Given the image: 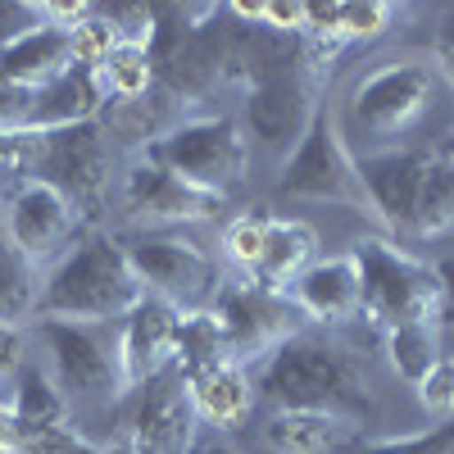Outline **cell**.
Listing matches in <instances>:
<instances>
[{
  "label": "cell",
  "instance_id": "1",
  "mask_svg": "<svg viewBox=\"0 0 454 454\" xmlns=\"http://www.w3.org/2000/svg\"><path fill=\"white\" fill-rule=\"evenodd\" d=\"M259 391L278 409H309L340 423H364L377 413L372 382L359 364V355L340 340L300 332L263 359Z\"/></svg>",
  "mask_w": 454,
  "mask_h": 454
},
{
  "label": "cell",
  "instance_id": "2",
  "mask_svg": "<svg viewBox=\"0 0 454 454\" xmlns=\"http://www.w3.org/2000/svg\"><path fill=\"white\" fill-rule=\"evenodd\" d=\"M145 286L137 282L128 250L114 237H87L73 246L36 286V318L68 323H123L141 305Z\"/></svg>",
  "mask_w": 454,
  "mask_h": 454
},
{
  "label": "cell",
  "instance_id": "3",
  "mask_svg": "<svg viewBox=\"0 0 454 454\" xmlns=\"http://www.w3.org/2000/svg\"><path fill=\"white\" fill-rule=\"evenodd\" d=\"M19 173L55 186L78 214H96L109 186V137L96 119L19 137Z\"/></svg>",
  "mask_w": 454,
  "mask_h": 454
},
{
  "label": "cell",
  "instance_id": "4",
  "mask_svg": "<svg viewBox=\"0 0 454 454\" xmlns=\"http://www.w3.org/2000/svg\"><path fill=\"white\" fill-rule=\"evenodd\" d=\"M355 263H359V286L364 305L377 327H400V323H441V278L436 263H423L404 250H395L382 237L355 241Z\"/></svg>",
  "mask_w": 454,
  "mask_h": 454
},
{
  "label": "cell",
  "instance_id": "5",
  "mask_svg": "<svg viewBox=\"0 0 454 454\" xmlns=\"http://www.w3.org/2000/svg\"><path fill=\"white\" fill-rule=\"evenodd\" d=\"M36 340L46 350V372L73 404H105L123 395L119 372V327L114 323H68L36 318Z\"/></svg>",
  "mask_w": 454,
  "mask_h": 454
},
{
  "label": "cell",
  "instance_id": "6",
  "mask_svg": "<svg viewBox=\"0 0 454 454\" xmlns=\"http://www.w3.org/2000/svg\"><path fill=\"white\" fill-rule=\"evenodd\" d=\"M318 114V73L309 55L291 46L273 51L269 64H259L250 73L246 87V128L259 145L269 150H295V141L305 137V128Z\"/></svg>",
  "mask_w": 454,
  "mask_h": 454
},
{
  "label": "cell",
  "instance_id": "7",
  "mask_svg": "<svg viewBox=\"0 0 454 454\" xmlns=\"http://www.w3.org/2000/svg\"><path fill=\"white\" fill-rule=\"evenodd\" d=\"M278 192L295 196V200H323V205H340V209H355L372 218V205L364 196V182L359 168L350 160L346 141H340V128L332 119V109L318 105L314 123L305 128V137L295 141V150L282 164L278 177Z\"/></svg>",
  "mask_w": 454,
  "mask_h": 454
},
{
  "label": "cell",
  "instance_id": "8",
  "mask_svg": "<svg viewBox=\"0 0 454 454\" xmlns=\"http://www.w3.org/2000/svg\"><path fill=\"white\" fill-rule=\"evenodd\" d=\"M145 160L177 173L182 182L200 186L209 196H223L246 173V137L232 119L209 114V119H186L168 132H160L145 145Z\"/></svg>",
  "mask_w": 454,
  "mask_h": 454
},
{
  "label": "cell",
  "instance_id": "9",
  "mask_svg": "<svg viewBox=\"0 0 454 454\" xmlns=\"http://www.w3.org/2000/svg\"><path fill=\"white\" fill-rule=\"evenodd\" d=\"M209 314L223 332V350L232 364L269 359L282 340L309 332V318L300 314V305L286 291H263L254 282L223 286Z\"/></svg>",
  "mask_w": 454,
  "mask_h": 454
},
{
  "label": "cell",
  "instance_id": "10",
  "mask_svg": "<svg viewBox=\"0 0 454 454\" xmlns=\"http://www.w3.org/2000/svg\"><path fill=\"white\" fill-rule=\"evenodd\" d=\"M441 73L423 59H391L364 73L350 91V119L368 137H400L436 105Z\"/></svg>",
  "mask_w": 454,
  "mask_h": 454
},
{
  "label": "cell",
  "instance_id": "11",
  "mask_svg": "<svg viewBox=\"0 0 454 454\" xmlns=\"http://www.w3.org/2000/svg\"><path fill=\"white\" fill-rule=\"evenodd\" d=\"M128 250V263L145 295L168 300L173 309H196L218 291V263L209 250L192 241H173V237H141Z\"/></svg>",
  "mask_w": 454,
  "mask_h": 454
},
{
  "label": "cell",
  "instance_id": "12",
  "mask_svg": "<svg viewBox=\"0 0 454 454\" xmlns=\"http://www.w3.org/2000/svg\"><path fill=\"white\" fill-rule=\"evenodd\" d=\"M123 423L132 454H192L196 445V409L173 368L132 391Z\"/></svg>",
  "mask_w": 454,
  "mask_h": 454
},
{
  "label": "cell",
  "instance_id": "13",
  "mask_svg": "<svg viewBox=\"0 0 454 454\" xmlns=\"http://www.w3.org/2000/svg\"><path fill=\"white\" fill-rule=\"evenodd\" d=\"M0 218H5L14 246L36 263V269H42L46 259H55V254L64 259L73 237L82 232V214L73 209L55 186L36 182V177H23L14 186V196H10V205H5Z\"/></svg>",
  "mask_w": 454,
  "mask_h": 454
},
{
  "label": "cell",
  "instance_id": "14",
  "mask_svg": "<svg viewBox=\"0 0 454 454\" xmlns=\"http://www.w3.org/2000/svg\"><path fill=\"white\" fill-rule=\"evenodd\" d=\"M427 160H432V150H409V145L372 150V155L355 160L364 196L372 205V218L387 223L391 232H400V237H409V227H413V209H419Z\"/></svg>",
  "mask_w": 454,
  "mask_h": 454
},
{
  "label": "cell",
  "instance_id": "15",
  "mask_svg": "<svg viewBox=\"0 0 454 454\" xmlns=\"http://www.w3.org/2000/svg\"><path fill=\"white\" fill-rule=\"evenodd\" d=\"M177 327L182 309H173L160 295H141V305L119 323V372H123V391L145 387L150 377H160L173 368L177 350Z\"/></svg>",
  "mask_w": 454,
  "mask_h": 454
},
{
  "label": "cell",
  "instance_id": "16",
  "mask_svg": "<svg viewBox=\"0 0 454 454\" xmlns=\"http://www.w3.org/2000/svg\"><path fill=\"white\" fill-rule=\"evenodd\" d=\"M123 205L137 223H205V218H214L223 196H209L141 155L123 177Z\"/></svg>",
  "mask_w": 454,
  "mask_h": 454
},
{
  "label": "cell",
  "instance_id": "17",
  "mask_svg": "<svg viewBox=\"0 0 454 454\" xmlns=\"http://www.w3.org/2000/svg\"><path fill=\"white\" fill-rule=\"evenodd\" d=\"M286 295L300 305L309 323H340L355 318L364 305V286H359V263L355 254H336V259H314L305 273H300Z\"/></svg>",
  "mask_w": 454,
  "mask_h": 454
},
{
  "label": "cell",
  "instance_id": "18",
  "mask_svg": "<svg viewBox=\"0 0 454 454\" xmlns=\"http://www.w3.org/2000/svg\"><path fill=\"white\" fill-rule=\"evenodd\" d=\"M73 68V51H68V32L55 23L32 27L23 42H14L10 51H0V82L19 87V91H46L51 82H59Z\"/></svg>",
  "mask_w": 454,
  "mask_h": 454
},
{
  "label": "cell",
  "instance_id": "19",
  "mask_svg": "<svg viewBox=\"0 0 454 454\" xmlns=\"http://www.w3.org/2000/svg\"><path fill=\"white\" fill-rule=\"evenodd\" d=\"M182 387H186V400H192L196 419H205L214 427H237L254 404L246 364H232V359H218L192 377H182Z\"/></svg>",
  "mask_w": 454,
  "mask_h": 454
},
{
  "label": "cell",
  "instance_id": "20",
  "mask_svg": "<svg viewBox=\"0 0 454 454\" xmlns=\"http://www.w3.org/2000/svg\"><path fill=\"white\" fill-rule=\"evenodd\" d=\"M314 250H318V237H314L309 223H300V218H273L269 232H263L259 263H254V273H250L254 286L286 291L314 263Z\"/></svg>",
  "mask_w": 454,
  "mask_h": 454
},
{
  "label": "cell",
  "instance_id": "21",
  "mask_svg": "<svg viewBox=\"0 0 454 454\" xmlns=\"http://www.w3.org/2000/svg\"><path fill=\"white\" fill-rule=\"evenodd\" d=\"M100 87H96V73L87 68H68L59 82H51L46 91H36V109H32V123L23 137L32 132H55V128H73V123H91L96 109H100Z\"/></svg>",
  "mask_w": 454,
  "mask_h": 454
},
{
  "label": "cell",
  "instance_id": "22",
  "mask_svg": "<svg viewBox=\"0 0 454 454\" xmlns=\"http://www.w3.org/2000/svg\"><path fill=\"white\" fill-rule=\"evenodd\" d=\"M263 441L273 454H336L346 445V423L309 409H278L263 423Z\"/></svg>",
  "mask_w": 454,
  "mask_h": 454
},
{
  "label": "cell",
  "instance_id": "23",
  "mask_svg": "<svg viewBox=\"0 0 454 454\" xmlns=\"http://www.w3.org/2000/svg\"><path fill=\"white\" fill-rule=\"evenodd\" d=\"M64 413H68V400H64L59 387L51 382V372L36 368V364H27L23 377H19V391H14V400H10V423H14L19 441L32 436V432H36V436L55 432V427L64 423Z\"/></svg>",
  "mask_w": 454,
  "mask_h": 454
},
{
  "label": "cell",
  "instance_id": "24",
  "mask_svg": "<svg viewBox=\"0 0 454 454\" xmlns=\"http://www.w3.org/2000/svg\"><path fill=\"white\" fill-rule=\"evenodd\" d=\"M36 314V263L14 246L0 218V323H23Z\"/></svg>",
  "mask_w": 454,
  "mask_h": 454
},
{
  "label": "cell",
  "instance_id": "25",
  "mask_svg": "<svg viewBox=\"0 0 454 454\" xmlns=\"http://www.w3.org/2000/svg\"><path fill=\"white\" fill-rule=\"evenodd\" d=\"M445 232H454V164H450V160H441L436 150H432L409 237L432 241V237H445Z\"/></svg>",
  "mask_w": 454,
  "mask_h": 454
},
{
  "label": "cell",
  "instance_id": "26",
  "mask_svg": "<svg viewBox=\"0 0 454 454\" xmlns=\"http://www.w3.org/2000/svg\"><path fill=\"white\" fill-rule=\"evenodd\" d=\"M155 82V55L145 42H119L109 51V59L96 68V87L100 96H119V100H137Z\"/></svg>",
  "mask_w": 454,
  "mask_h": 454
},
{
  "label": "cell",
  "instance_id": "27",
  "mask_svg": "<svg viewBox=\"0 0 454 454\" xmlns=\"http://www.w3.org/2000/svg\"><path fill=\"white\" fill-rule=\"evenodd\" d=\"M387 355L404 382L419 387L441 359V323H400L387 327Z\"/></svg>",
  "mask_w": 454,
  "mask_h": 454
},
{
  "label": "cell",
  "instance_id": "28",
  "mask_svg": "<svg viewBox=\"0 0 454 454\" xmlns=\"http://www.w3.org/2000/svg\"><path fill=\"white\" fill-rule=\"evenodd\" d=\"M227 359L223 350V332L214 323L209 309H192V314H182V327H177V350H173V372L177 377H192L209 364Z\"/></svg>",
  "mask_w": 454,
  "mask_h": 454
},
{
  "label": "cell",
  "instance_id": "29",
  "mask_svg": "<svg viewBox=\"0 0 454 454\" xmlns=\"http://www.w3.org/2000/svg\"><path fill=\"white\" fill-rule=\"evenodd\" d=\"M123 36H119V27H114L100 10H91L78 27L68 32V51H73V68H87V73H96L105 59H109V51L119 46Z\"/></svg>",
  "mask_w": 454,
  "mask_h": 454
},
{
  "label": "cell",
  "instance_id": "30",
  "mask_svg": "<svg viewBox=\"0 0 454 454\" xmlns=\"http://www.w3.org/2000/svg\"><path fill=\"white\" fill-rule=\"evenodd\" d=\"M336 454H454V423H441L419 436H387V441H346Z\"/></svg>",
  "mask_w": 454,
  "mask_h": 454
},
{
  "label": "cell",
  "instance_id": "31",
  "mask_svg": "<svg viewBox=\"0 0 454 454\" xmlns=\"http://www.w3.org/2000/svg\"><path fill=\"white\" fill-rule=\"evenodd\" d=\"M269 223L273 214H241L227 223V232H223V250L227 259L237 263V269L254 273V263H259V250H263V232H269Z\"/></svg>",
  "mask_w": 454,
  "mask_h": 454
},
{
  "label": "cell",
  "instance_id": "32",
  "mask_svg": "<svg viewBox=\"0 0 454 454\" xmlns=\"http://www.w3.org/2000/svg\"><path fill=\"white\" fill-rule=\"evenodd\" d=\"M391 5L387 0H364V5H336V27L340 42H377L391 27Z\"/></svg>",
  "mask_w": 454,
  "mask_h": 454
},
{
  "label": "cell",
  "instance_id": "33",
  "mask_svg": "<svg viewBox=\"0 0 454 454\" xmlns=\"http://www.w3.org/2000/svg\"><path fill=\"white\" fill-rule=\"evenodd\" d=\"M27 336H23V323H0V409L10 413V400L19 391V377L27 368Z\"/></svg>",
  "mask_w": 454,
  "mask_h": 454
},
{
  "label": "cell",
  "instance_id": "34",
  "mask_svg": "<svg viewBox=\"0 0 454 454\" xmlns=\"http://www.w3.org/2000/svg\"><path fill=\"white\" fill-rule=\"evenodd\" d=\"M413 391H419V400H423V409L432 413V419L454 423V355H441L436 368Z\"/></svg>",
  "mask_w": 454,
  "mask_h": 454
},
{
  "label": "cell",
  "instance_id": "35",
  "mask_svg": "<svg viewBox=\"0 0 454 454\" xmlns=\"http://www.w3.org/2000/svg\"><path fill=\"white\" fill-rule=\"evenodd\" d=\"M42 23H46L42 5H32V0H0V51H10L14 42H23Z\"/></svg>",
  "mask_w": 454,
  "mask_h": 454
},
{
  "label": "cell",
  "instance_id": "36",
  "mask_svg": "<svg viewBox=\"0 0 454 454\" xmlns=\"http://www.w3.org/2000/svg\"><path fill=\"white\" fill-rule=\"evenodd\" d=\"M436 73H441V78L454 87V5L441 14V23H436Z\"/></svg>",
  "mask_w": 454,
  "mask_h": 454
},
{
  "label": "cell",
  "instance_id": "37",
  "mask_svg": "<svg viewBox=\"0 0 454 454\" xmlns=\"http://www.w3.org/2000/svg\"><path fill=\"white\" fill-rule=\"evenodd\" d=\"M436 278H441V318H454V259L436 263Z\"/></svg>",
  "mask_w": 454,
  "mask_h": 454
},
{
  "label": "cell",
  "instance_id": "38",
  "mask_svg": "<svg viewBox=\"0 0 454 454\" xmlns=\"http://www.w3.org/2000/svg\"><path fill=\"white\" fill-rule=\"evenodd\" d=\"M5 177H23V173H19V137L0 132V182Z\"/></svg>",
  "mask_w": 454,
  "mask_h": 454
},
{
  "label": "cell",
  "instance_id": "39",
  "mask_svg": "<svg viewBox=\"0 0 454 454\" xmlns=\"http://www.w3.org/2000/svg\"><path fill=\"white\" fill-rule=\"evenodd\" d=\"M192 454H237V450L227 445V441H196V445H192Z\"/></svg>",
  "mask_w": 454,
  "mask_h": 454
},
{
  "label": "cell",
  "instance_id": "40",
  "mask_svg": "<svg viewBox=\"0 0 454 454\" xmlns=\"http://www.w3.org/2000/svg\"><path fill=\"white\" fill-rule=\"evenodd\" d=\"M436 155H441V160H450V164H454V132H450V137H445V141H441V150H436Z\"/></svg>",
  "mask_w": 454,
  "mask_h": 454
}]
</instances>
